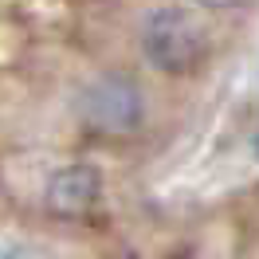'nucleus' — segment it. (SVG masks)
<instances>
[{
	"label": "nucleus",
	"mask_w": 259,
	"mask_h": 259,
	"mask_svg": "<svg viewBox=\"0 0 259 259\" xmlns=\"http://www.w3.org/2000/svg\"><path fill=\"white\" fill-rule=\"evenodd\" d=\"M142 55L161 75H189L208 59V32L185 8H153L142 20Z\"/></svg>",
	"instance_id": "obj_1"
},
{
	"label": "nucleus",
	"mask_w": 259,
	"mask_h": 259,
	"mask_svg": "<svg viewBox=\"0 0 259 259\" xmlns=\"http://www.w3.org/2000/svg\"><path fill=\"white\" fill-rule=\"evenodd\" d=\"M79 114L98 134H134L146 118V95L138 79H130L122 71L98 75L79 95Z\"/></svg>",
	"instance_id": "obj_2"
},
{
	"label": "nucleus",
	"mask_w": 259,
	"mask_h": 259,
	"mask_svg": "<svg viewBox=\"0 0 259 259\" xmlns=\"http://www.w3.org/2000/svg\"><path fill=\"white\" fill-rule=\"evenodd\" d=\"M98 193H102V177L95 165H63L48 181V208L71 220V216H82L95 208Z\"/></svg>",
	"instance_id": "obj_3"
},
{
	"label": "nucleus",
	"mask_w": 259,
	"mask_h": 259,
	"mask_svg": "<svg viewBox=\"0 0 259 259\" xmlns=\"http://www.w3.org/2000/svg\"><path fill=\"white\" fill-rule=\"evenodd\" d=\"M200 8H208V12H232V8H243L247 0H196Z\"/></svg>",
	"instance_id": "obj_4"
}]
</instances>
